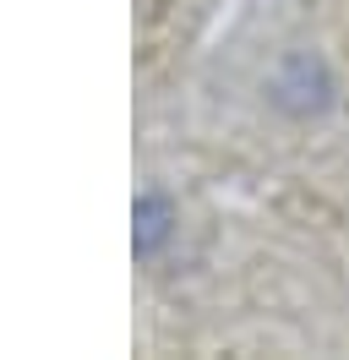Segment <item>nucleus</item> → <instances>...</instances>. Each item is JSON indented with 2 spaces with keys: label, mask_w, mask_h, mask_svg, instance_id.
Returning <instances> with one entry per match:
<instances>
[{
  "label": "nucleus",
  "mask_w": 349,
  "mask_h": 360,
  "mask_svg": "<svg viewBox=\"0 0 349 360\" xmlns=\"http://www.w3.org/2000/svg\"><path fill=\"white\" fill-rule=\"evenodd\" d=\"M170 235V207H164V197H142L137 202V251L148 257V251H158V240Z\"/></svg>",
  "instance_id": "1"
}]
</instances>
